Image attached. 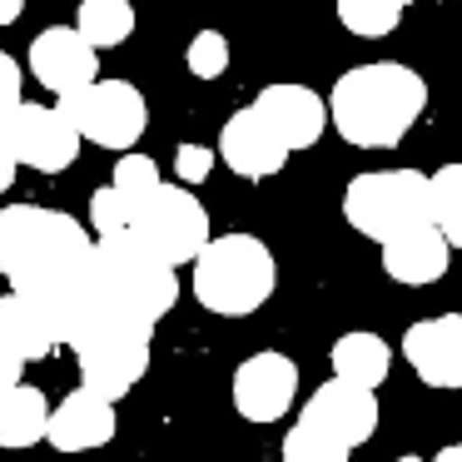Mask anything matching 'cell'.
Returning a JSON list of instances; mask_svg holds the SVG:
<instances>
[{
  "label": "cell",
  "mask_w": 462,
  "mask_h": 462,
  "mask_svg": "<svg viewBox=\"0 0 462 462\" xmlns=\"http://www.w3.org/2000/svg\"><path fill=\"white\" fill-rule=\"evenodd\" d=\"M428 110V80L402 60L353 65L328 90V125L353 150H393Z\"/></svg>",
  "instance_id": "1"
},
{
  "label": "cell",
  "mask_w": 462,
  "mask_h": 462,
  "mask_svg": "<svg viewBox=\"0 0 462 462\" xmlns=\"http://www.w3.org/2000/svg\"><path fill=\"white\" fill-rule=\"evenodd\" d=\"M194 279V299L204 313H219V319H249L263 303L273 299V283H279V263H273L269 244L254 239V234H219L199 249V259L189 263Z\"/></svg>",
  "instance_id": "2"
},
{
  "label": "cell",
  "mask_w": 462,
  "mask_h": 462,
  "mask_svg": "<svg viewBox=\"0 0 462 462\" xmlns=\"http://www.w3.org/2000/svg\"><path fill=\"white\" fill-rule=\"evenodd\" d=\"M90 249L95 239L85 234V224L60 209H41V204H5L0 209V273L11 289L70 269Z\"/></svg>",
  "instance_id": "3"
},
{
  "label": "cell",
  "mask_w": 462,
  "mask_h": 462,
  "mask_svg": "<svg viewBox=\"0 0 462 462\" xmlns=\"http://www.w3.org/2000/svg\"><path fill=\"white\" fill-rule=\"evenodd\" d=\"M95 273H100L105 299L134 319L160 323L180 303V269L164 254H154L134 229L95 239Z\"/></svg>",
  "instance_id": "4"
},
{
  "label": "cell",
  "mask_w": 462,
  "mask_h": 462,
  "mask_svg": "<svg viewBox=\"0 0 462 462\" xmlns=\"http://www.w3.org/2000/svg\"><path fill=\"white\" fill-rule=\"evenodd\" d=\"M150 343H154V323L150 319H134V313H125V309H110L80 343H75L80 388L120 402L125 393H134L140 378L150 373Z\"/></svg>",
  "instance_id": "5"
},
{
  "label": "cell",
  "mask_w": 462,
  "mask_h": 462,
  "mask_svg": "<svg viewBox=\"0 0 462 462\" xmlns=\"http://www.w3.org/2000/svg\"><path fill=\"white\" fill-rule=\"evenodd\" d=\"M343 219L348 229H358L363 239L383 244L402 229H418L428 219V174L418 170H378L358 174L343 189Z\"/></svg>",
  "instance_id": "6"
},
{
  "label": "cell",
  "mask_w": 462,
  "mask_h": 462,
  "mask_svg": "<svg viewBox=\"0 0 462 462\" xmlns=\"http://www.w3.org/2000/svg\"><path fill=\"white\" fill-rule=\"evenodd\" d=\"M15 293L35 303V313L45 319V328L55 333L60 348H75V343L115 309L100 289V273H95V249L85 254L80 263H70V269L45 273V279H35V283H21Z\"/></svg>",
  "instance_id": "7"
},
{
  "label": "cell",
  "mask_w": 462,
  "mask_h": 462,
  "mask_svg": "<svg viewBox=\"0 0 462 462\" xmlns=\"http://www.w3.org/2000/svg\"><path fill=\"white\" fill-rule=\"evenodd\" d=\"M55 105L70 115L80 140L100 144V150H115V154L134 150L144 140V130H150V100L130 80H90L80 90L60 95Z\"/></svg>",
  "instance_id": "8"
},
{
  "label": "cell",
  "mask_w": 462,
  "mask_h": 462,
  "mask_svg": "<svg viewBox=\"0 0 462 462\" xmlns=\"http://www.w3.org/2000/svg\"><path fill=\"white\" fill-rule=\"evenodd\" d=\"M130 229L140 234L154 254H164L174 269H184V263H194L199 249L209 244V214H204V204L194 199L184 184H160V189L140 204Z\"/></svg>",
  "instance_id": "9"
},
{
  "label": "cell",
  "mask_w": 462,
  "mask_h": 462,
  "mask_svg": "<svg viewBox=\"0 0 462 462\" xmlns=\"http://www.w3.org/2000/svg\"><path fill=\"white\" fill-rule=\"evenodd\" d=\"M299 402V363L289 353H249L234 368V412L244 422H279Z\"/></svg>",
  "instance_id": "10"
},
{
  "label": "cell",
  "mask_w": 462,
  "mask_h": 462,
  "mask_svg": "<svg viewBox=\"0 0 462 462\" xmlns=\"http://www.w3.org/2000/svg\"><path fill=\"white\" fill-rule=\"evenodd\" d=\"M378 388H363V383H348L333 373L328 383H319L313 388V398L303 402V418L309 428L328 432L333 442H343V448H363V442L378 432V398H373Z\"/></svg>",
  "instance_id": "11"
},
{
  "label": "cell",
  "mask_w": 462,
  "mask_h": 462,
  "mask_svg": "<svg viewBox=\"0 0 462 462\" xmlns=\"http://www.w3.org/2000/svg\"><path fill=\"white\" fill-rule=\"evenodd\" d=\"M80 144H85L80 130L70 125V115H65L60 105L21 100V110H15V120H11V150L21 164H31V170H41V174H60L75 164Z\"/></svg>",
  "instance_id": "12"
},
{
  "label": "cell",
  "mask_w": 462,
  "mask_h": 462,
  "mask_svg": "<svg viewBox=\"0 0 462 462\" xmlns=\"http://www.w3.org/2000/svg\"><path fill=\"white\" fill-rule=\"evenodd\" d=\"M25 60H31L35 80L55 95H70V90H80V85L100 80V51H95L75 25H51V31H41L31 41V55H25Z\"/></svg>",
  "instance_id": "13"
},
{
  "label": "cell",
  "mask_w": 462,
  "mask_h": 462,
  "mask_svg": "<svg viewBox=\"0 0 462 462\" xmlns=\"http://www.w3.org/2000/svg\"><path fill=\"white\" fill-rule=\"evenodd\" d=\"M219 154L224 164H229L239 180H273V174L289 164V144L279 140V134L269 130V120H263L259 110H239V115H229L224 120V130H219Z\"/></svg>",
  "instance_id": "14"
},
{
  "label": "cell",
  "mask_w": 462,
  "mask_h": 462,
  "mask_svg": "<svg viewBox=\"0 0 462 462\" xmlns=\"http://www.w3.org/2000/svg\"><path fill=\"white\" fill-rule=\"evenodd\" d=\"M402 358L428 388H462V319L457 313L418 319L402 333Z\"/></svg>",
  "instance_id": "15"
},
{
  "label": "cell",
  "mask_w": 462,
  "mask_h": 462,
  "mask_svg": "<svg viewBox=\"0 0 462 462\" xmlns=\"http://www.w3.org/2000/svg\"><path fill=\"white\" fill-rule=\"evenodd\" d=\"M110 438H115V402L90 388H75L45 418V442L55 452H95Z\"/></svg>",
  "instance_id": "16"
},
{
  "label": "cell",
  "mask_w": 462,
  "mask_h": 462,
  "mask_svg": "<svg viewBox=\"0 0 462 462\" xmlns=\"http://www.w3.org/2000/svg\"><path fill=\"white\" fill-rule=\"evenodd\" d=\"M254 110L269 120V130L279 134L289 150H309L328 130V105L309 90V85H263L254 95Z\"/></svg>",
  "instance_id": "17"
},
{
  "label": "cell",
  "mask_w": 462,
  "mask_h": 462,
  "mask_svg": "<svg viewBox=\"0 0 462 462\" xmlns=\"http://www.w3.org/2000/svg\"><path fill=\"white\" fill-rule=\"evenodd\" d=\"M452 263V244L438 234V224H418L402 229L393 239H383V273L402 289H428L448 273Z\"/></svg>",
  "instance_id": "18"
},
{
  "label": "cell",
  "mask_w": 462,
  "mask_h": 462,
  "mask_svg": "<svg viewBox=\"0 0 462 462\" xmlns=\"http://www.w3.org/2000/svg\"><path fill=\"white\" fill-rule=\"evenodd\" d=\"M0 348L15 353V358L35 363V358H51L60 343H55V333L45 328V319L35 313L31 299H21V293H0Z\"/></svg>",
  "instance_id": "19"
},
{
  "label": "cell",
  "mask_w": 462,
  "mask_h": 462,
  "mask_svg": "<svg viewBox=\"0 0 462 462\" xmlns=\"http://www.w3.org/2000/svg\"><path fill=\"white\" fill-rule=\"evenodd\" d=\"M45 418H51V408H45V393L31 388V383H11V388H0V448H35V442H45Z\"/></svg>",
  "instance_id": "20"
},
{
  "label": "cell",
  "mask_w": 462,
  "mask_h": 462,
  "mask_svg": "<svg viewBox=\"0 0 462 462\" xmlns=\"http://www.w3.org/2000/svg\"><path fill=\"white\" fill-rule=\"evenodd\" d=\"M328 363H333V373H338V378L363 383V388H378V383L393 373V348H388V338L358 328V333H343V338L333 343Z\"/></svg>",
  "instance_id": "21"
},
{
  "label": "cell",
  "mask_w": 462,
  "mask_h": 462,
  "mask_svg": "<svg viewBox=\"0 0 462 462\" xmlns=\"http://www.w3.org/2000/svg\"><path fill=\"white\" fill-rule=\"evenodd\" d=\"M75 31L95 45V51H110L125 45L134 35V5L130 0H80V15H75Z\"/></svg>",
  "instance_id": "22"
},
{
  "label": "cell",
  "mask_w": 462,
  "mask_h": 462,
  "mask_svg": "<svg viewBox=\"0 0 462 462\" xmlns=\"http://www.w3.org/2000/svg\"><path fill=\"white\" fill-rule=\"evenodd\" d=\"M428 219L457 249L462 244V164H442L428 180Z\"/></svg>",
  "instance_id": "23"
},
{
  "label": "cell",
  "mask_w": 462,
  "mask_h": 462,
  "mask_svg": "<svg viewBox=\"0 0 462 462\" xmlns=\"http://www.w3.org/2000/svg\"><path fill=\"white\" fill-rule=\"evenodd\" d=\"M338 21H343V31L358 35V41H383V35L398 31L402 11L393 0H338Z\"/></svg>",
  "instance_id": "24"
},
{
  "label": "cell",
  "mask_w": 462,
  "mask_h": 462,
  "mask_svg": "<svg viewBox=\"0 0 462 462\" xmlns=\"http://www.w3.org/2000/svg\"><path fill=\"white\" fill-rule=\"evenodd\" d=\"M353 448L333 442L328 432L309 428V422H293L289 438H283V462H348Z\"/></svg>",
  "instance_id": "25"
},
{
  "label": "cell",
  "mask_w": 462,
  "mask_h": 462,
  "mask_svg": "<svg viewBox=\"0 0 462 462\" xmlns=\"http://www.w3.org/2000/svg\"><path fill=\"white\" fill-rule=\"evenodd\" d=\"M110 184H115V189H120L130 204H134V209H140V204L150 199V194L160 189L164 180H160V164H154L150 154H134V150H125L120 160H115V180H110Z\"/></svg>",
  "instance_id": "26"
},
{
  "label": "cell",
  "mask_w": 462,
  "mask_h": 462,
  "mask_svg": "<svg viewBox=\"0 0 462 462\" xmlns=\"http://www.w3.org/2000/svg\"><path fill=\"white\" fill-rule=\"evenodd\" d=\"M229 35L224 31H199L189 41V51H184V65H189L194 80H219L224 70H229Z\"/></svg>",
  "instance_id": "27"
},
{
  "label": "cell",
  "mask_w": 462,
  "mask_h": 462,
  "mask_svg": "<svg viewBox=\"0 0 462 462\" xmlns=\"http://www.w3.org/2000/svg\"><path fill=\"white\" fill-rule=\"evenodd\" d=\"M134 204L125 199L115 184H105V189H95L90 194V224H95V239H105V234H120V229H130L134 224Z\"/></svg>",
  "instance_id": "28"
},
{
  "label": "cell",
  "mask_w": 462,
  "mask_h": 462,
  "mask_svg": "<svg viewBox=\"0 0 462 462\" xmlns=\"http://www.w3.org/2000/svg\"><path fill=\"white\" fill-rule=\"evenodd\" d=\"M21 65L11 60V55L0 51V140H11V120L15 110H21Z\"/></svg>",
  "instance_id": "29"
},
{
  "label": "cell",
  "mask_w": 462,
  "mask_h": 462,
  "mask_svg": "<svg viewBox=\"0 0 462 462\" xmlns=\"http://www.w3.org/2000/svg\"><path fill=\"white\" fill-rule=\"evenodd\" d=\"M214 160H219V154L204 150V144H180V150H174V174H180L184 184H204L214 174Z\"/></svg>",
  "instance_id": "30"
},
{
  "label": "cell",
  "mask_w": 462,
  "mask_h": 462,
  "mask_svg": "<svg viewBox=\"0 0 462 462\" xmlns=\"http://www.w3.org/2000/svg\"><path fill=\"white\" fill-rule=\"evenodd\" d=\"M15 170H21V160H15V150H11V140H0V194L15 184Z\"/></svg>",
  "instance_id": "31"
},
{
  "label": "cell",
  "mask_w": 462,
  "mask_h": 462,
  "mask_svg": "<svg viewBox=\"0 0 462 462\" xmlns=\"http://www.w3.org/2000/svg\"><path fill=\"white\" fill-rule=\"evenodd\" d=\"M25 15V0H0V25H15Z\"/></svg>",
  "instance_id": "32"
},
{
  "label": "cell",
  "mask_w": 462,
  "mask_h": 462,
  "mask_svg": "<svg viewBox=\"0 0 462 462\" xmlns=\"http://www.w3.org/2000/svg\"><path fill=\"white\" fill-rule=\"evenodd\" d=\"M393 5H398V11H402V5H418V0H393Z\"/></svg>",
  "instance_id": "33"
}]
</instances>
